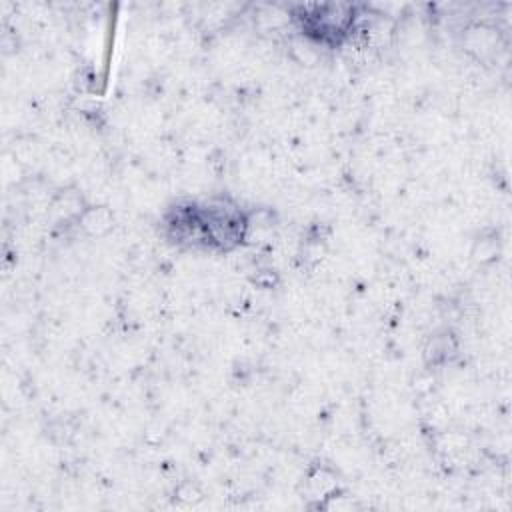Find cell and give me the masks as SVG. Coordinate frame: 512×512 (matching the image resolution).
<instances>
[{"mask_svg":"<svg viewBox=\"0 0 512 512\" xmlns=\"http://www.w3.org/2000/svg\"><path fill=\"white\" fill-rule=\"evenodd\" d=\"M296 20L300 30L314 42L324 46H338L354 30L356 8L350 4L300 6Z\"/></svg>","mask_w":512,"mask_h":512,"instance_id":"cell-2","label":"cell"},{"mask_svg":"<svg viewBox=\"0 0 512 512\" xmlns=\"http://www.w3.org/2000/svg\"><path fill=\"white\" fill-rule=\"evenodd\" d=\"M166 236L178 246L228 252L242 244L248 230L244 210L228 198L182 202L164 216Z\"/></svg>","mask_w":512,"mask_h":512,"instance_id":"cell-1","label":"cell"}]
</instances>
